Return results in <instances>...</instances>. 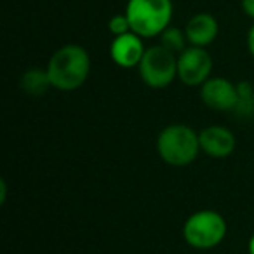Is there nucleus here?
<instances>
[{
  "label": "nucleus",
  "mask_w": 254,
  "mask_h": 254,
  "mask_svg": "<svg viewBox=\"0 0 254 254\" xmlns=\"http://www.w3.org/2000/svg\"><path fill=\"white\" fill-rule=\"evenodd\" d=\"M200 150L212 159H226L237 148V138L228 127L209 126L198 132Z\"/></svg>",
  "instance_id": "obj_9"
},
{
  "label": "nucleus",
  "mask_w": 254,
  "mask_h": 254,
  "mask_svg": "<svg viewBox=\"0 0 254 254\" xmlns=\"http://www.w3.org/2000/svg\"><path fill=\"white\" fill-rule=\"evenodd\" d=\"M200 99L216 112H235L239 105L237 84L223 77H211L200 85Z\"/></svg>",
  "instance_id": "obj_7"
},
{
  "label": "nucleus",
  "mask_w": 254,
  "mask_h": 254,
  "mask_svg": "<svg viewBox=\"0 0 254 254\" xmlns=\"http://www.w3.org/2000/svg\"><path fill=\"white\" fill-rule=\"evenodd\" d=\"M200 139L187 124L166 126L157 136V153L162 162L173 167H185L195 162L200 153Z\"/></svg>",
  "instance_id": "obj_2"
},
{
  "label": "nucleus",
  "mask_w": 254,
  "mask_h": 254,
  "mask_svg": "<svg viewBox=\"0 0 254 254\" xmlns=\"http://www.w3.org/2000/svg\"><path fill=\"white\" fill-rule=\"evenodd\" d=\"M46 70L53 89H58L61 92L77 91L89 78L91 56L78 44H66L54 51L47 61Z\"/></svg>",
  "instance_id": "obj_1"
},
{
  "label": "nucleus",
  "mask_w": 254,
  "mask_h": 254,
  "mask_svg": "<svg viewBox=\"0 0 254 254\" xmlns=\"http://www.w3.org/2000/svg\"><path fill=\"white\" fill-rule=\"evenodd\" d=\"M228 225L223 214L212 209L195 211L183 225V239L190 247L198 251L214 249L225 240Z\"/></svg>",
  "instance_id": "obj_4"
},
{
  "label": "nucleus",
  "mask_w": 254,
  "mask_h": 254,
  "mask_svg": "<svg viewBox=\"0 0 254 254\" xmlns=\"http://www.w3.org/2000/svg\"><path fill=\"white\" fill-rule=\"evenodd\" d=\"M212 58L205 47L188 46L178 54V78L187 87H200L207 78H211Z\"/></svg>",
  "instance_id": "obj_6"
},
{
  "label": "nucleus",
  "mask_w": 254,
  "mask_h": 254,
  "mask_svg": "<svg viewBox=\"0 0 254 254\" xmlns=\"http://www.w3.org/2000/svg\"><path fill=\"white\" fill-rule=\"evenodd\" d=\"M145 53L146 47L143 44V37L134 32L113 37L110 44V58L120 68H138Z\"/></svg>",
  "instance_id": "obj_8"
},
{
  "label": "nucleus",
  "mask_w": 254,
  "mask_h": 254,
  "mask_svg": "<svg viewBox=\"0 0 254 254\" xmlns=\"http://www.w3.org/2000/svg\"><path fill=\"white\" fill-rule=\"evenodd\" d=\"M173 14V0H127L126 5L131 30L143 39L159 37L171 26Z\"/></svg>",
  "instance_id": "obj_3"
},
{
  "label": "nucleus",
  "mask_w": 254,
  "mask_h": 254,
  "mask_svg": "<svg viewBox=\"0 0 254 254\" xmlns=\"http://www.w3.org/2000/svg\"><path fill=\"white\" fill-rule=\"evenodd\" d=\"M185 33H187L188 46L207 47L214 42L219 33L218 19L209 12H197L187 21Z\"/></svg>",
  "instance_id": "obj_10"
},
{
  "label": "nucleus",
  "mask_w": 254,
  "mask_h": 254,
  "mask_svg": "<svg viewBox=\"0 0 254 254\" xmlns=\"http://www.w3.org/2000/svg\"><path fill=\"white\" fill-rule=\"evenodd\" d=\"M237 89H239V105L235 112H240L244 115L254 113V87L249 82H239Z\"/></svg>",
  "instance_id": "obj_13"
},
{
  "label": "nucleus",
  "mask_w": 254,
  "mask_h": 254,
  "mask_svg": "<svg viewBox=\"0 0 254 254\" xmlns=\"http://www.w3.org/2000/svg\"><path fill=\"white\" fill-rule=\"evenodd\" d=\"M108 32L112 33L113 37H119V35H124V33H127V32H132L126 12H122V14H115V16L110 18Z\"/></svg>",
  "instance_id": "obj_14"
},
{
  "label": "nucleus",
  "mask_w": 254,
  "mask_h": 254,
  "mask_svg": "<svg viewBox=\"0 0 254 254\" xmlns=\"http://www.w3.org/2000/svg\"><path fill=\"white\" fill-rule=\"evenodd\" d=\"M247 51H249V54L254 58V25L249 28V32H247Z\"/></svg>",
  "instance_id": "obj_16"
},
{
  "label": "nucleus",
  "mask_w": 254,
  "mask_h": 254,
  "mask_svg": "<svg viewBox=\"0 0 254 254\" xmlns=\"http://www.w3.org/2000/svg\"><path fill=\"white\" fill-rule=\"evenodd\" d=\"M240 5H242L244 14L254 21V0H242V2H240Z\"/></svg>",
  "instance_id": "obj_15"
},
{
  "label": "nucleus",
  "mask_w": 254,
  "mask_h": 254,
  "mask_svg": "<svg viewBox=\"0 0 254 254\" xmlns=\"http://www.w3.org/2000/svg\"><path fill=\"white\" fill-rule=\"evenodd\" d=\"M138 70L145 85L150 89H164L178 78V54L171 53L160 44L146 47Z\"/></svg>",
  "instance_id": "obj_5"
},
{
  "label": "nucleus",
  "mask_w": 254,
  "mask_h": 254,
  "mask_svg": "<svg viewBox=\"0 0 254 254\" xmlns=\"http://www.w3.org/2000/svg\"><path fill=\"white\" fill-rule=\"evenodd\" d=\"M160 39V46H164L166 49H169L171 53L174 54H181L185 49H187V44H188V39H187V33L185 30L178 28V26H167L162 33L159 35Z\"/></svg>",
  "instance_id": "obj_12"
},
{
  "label": "nucleus",
  "mask_w": 254,
  "mask_h": 254,
  "mask_svg": "<svg viewBox=\"0 0 254 254\" xmlns=\"http://www.w3.org/2000/svg\"><path fill=\"white\" fill-rule=\"evenodd\" d=\"M53 87L51 84V78L47 75L46 68H30L23 73L21 77V89L26 94L32 96H42L46 94L49 89Z\"/></svg>",
  "instance_id": "obj_11"
},
{
  "label": "nucleus",
  "mask_w": 254,
  "mask_h": 254,
  "mask_svg": "<svg viewBox=\"0 0 254 254\" xmlns=\"http://www.w3.org/2000/svg\"><path fill=\"white\" fill-rule=\"evenodd\" d=\"M5 197H7V185H5V181L2 180L0 181V204H4Z\"/></svg>",
  "instance_id": "obj_17"
},
{
  "label": "nucleus",
  "mask_w": 254,
  "mask_h": 254,
  "mask_svg": "<svg viewBox=\"0 0 254 254\" xmlns=\"http://www.w3.org/2000/svg\"><path fill=\"white\" fill-rule=\"evenodd\" d=\"M247 251H249V254H254V233L251 235V239H249V244H247Z\"/></svg>",
  "instance_id": "obj_18"
}]
</instances>
